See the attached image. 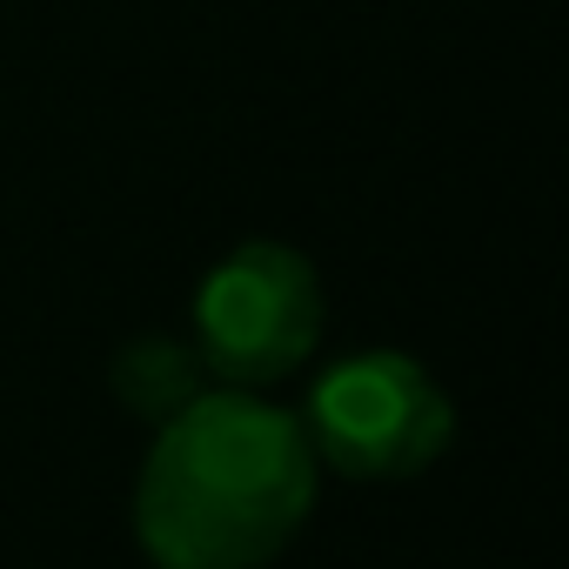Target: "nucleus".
Here are the masks:
<instances>
[{
    "mask_svg": "<svg viewBox=\"0 0 569 569\" xmlns=\"http://www.w3.org/2000/svg\"><path fill=\"white\" fill-rule=\"evenodd\" d=\"M208 389V369L194 356V342H174V336H141L114 356V396L148 416V422H168L174 409H188L194 396Z\"/></svg>",
    "mask_w": 569,
    "mask_h": 569,
    "instance_id": "nucleus-4",
    "label": "nucleus"
},
{
    "mask_svg": "<svg viewBox=\"0 0 569 569\" xmlns=\"http://www.w3.org/2000/svg\"><path fill=\"white\" fill-rule=\"evenodd\" d=\"M316 509L302 416L254 389H201L154 429L134 482V536L161 569H261Z\"/></svg>",
    "mask_w": 569,
    "mask_h": 569,
    "instance_id": "nucleus-1",
    "label": "nucleus"
},
{
    "mask_svg": "<svg viewBox=\"0 0 569 569\" xmlns=\"http://www.w3.org/2000/svg\"><path fill=\"white\" fill-rule=\"evenodd\" d=\"M302 436L342 476L402 482V476H422L449 449L456 409L416 356L362 349V356H342L329 376H316Z\"/></svg>",
    "mask_w": 569,
    "mask_h": 569,
    "instance_id": "nucleus-3",
    "label": "nucleus"
},
{
    "mask_svg": "<svg viewBox=\"0 0 569 569\" xmlns=\"http://www.w3.org/2000/svg\"><path fill=\"white\" fill-rule=\"evenodd\" d=\"M322 342L316 261L281 241L228 248L194 289V356L228 389H268L296 376Z\"/></svg>",
    "mask_w": 569,
    "mask_h": 569,
    "instance_id": "nucleus-2",
    "label": "nucleus"
}]
</instances>
